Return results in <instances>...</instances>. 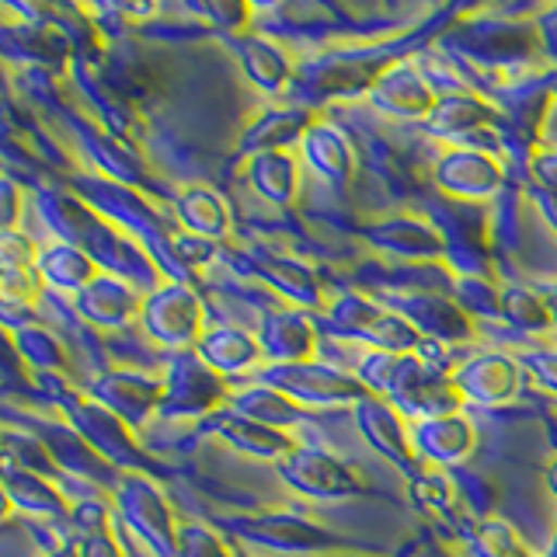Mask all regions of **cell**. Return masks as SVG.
Masks as SVG:
<instances>
[{"instance_id":"cell-1","label":"cell","mask_w":557,"mask_h":557,"mask_svg":"<svg viewBox=\"0 0 557 557\" xmlns=\"http://www.w3.org/2000/svg\"><path fill=\"white\" fill-rule=\"evenodd\" d=\"M286 481L300 487L304 495H348L356 492V478L327 453L318 449H293L286 460Z\"/></svg>"},{"instance_id":"cell-2","label":"cell","mask_w":557,"mask_h":557,"mask_svg":"<svg viewBox=\"0 0 557 557\" xmlns=\"http://www.w3.org/2000/svg\"><path fill=\"white\" fill-rule=\"evenodd\" d=\"M144 321L157 342L185 345L199 335V304L185 289H164L147 304Z\"/></svg>"},{"instance_id":"cell-3","label":"cell","mask_w":557,"mask_h":557,"mask_svg":"<svg viewBox=\"0 0 557 557\" xmlns=\"http://www.w3.org/2000/svg\"><path fill=\"white\" fill-rule=\"evenodd\" d=\"M275 383L283 387V394L310 397V400H342V397H359L362 387L356 380H348L342 373H331L324 366L313 362H286L275 370Z\"/></svg>"},{"instance_id":"cell-4","label":"cell","mask_w":557,"mask_h":557,"mask_svg":"<svg viewBox=\"0 0 557 557\" xmlns=\"http://www.w3.org/2000/svg\"><path fill=\"white\" fill-rule=\"evenodd\" d=\"M457 387L470 394L481 405H498V400H509L519 387L516 366L502 356H481V359H467L457 370Z\"/></svg>"},{"instance_id":"cell-5","label":"cell","mask_w":557,"mask_h":557,"mask_svg":"<svg viewBox=\"0 0 557 557\" xmlns=\"http://www.w3.org/2000/svg\"><path fill=\"white\" fill-rule=\"evenodd\" d=\"M411 446L422 449L425 457L440 460V463H453V460H463L470 453V446H474V432H470V425L460 422L457 414L425 418V422L414 425Z\"/></svg>"},{"instance_id":"cell-6","label":"cell","mask_w":557,"mask_h":557,"mask_svg":"<svg viewBox=\"0 0 557 557\" xmlns=\"http://www.w3.org/2000/svg\"><path fill=\"white\" fill-rule=\"evenodd\" d=\"M440 182H443V188L457 191V196L478 199L502 185V171L492 161H484L481 153L463 150V153H449L440 164Z\"/></svg>"},{"instance_id":"cell-7","label":"cell","mask_w":557,"mask_h":557,"mask_svg":"<svg viewBox=\"0 0 557 557\" xmlns=\"http://www.w3.org/2000/svg\"><path fill=\"white\" fill-rule=\"evenodd\" d=\"M122 502H126V516L133 519V527H144L139 533H144L147 544L157 547L161 554H171L174 550V530H171V519L164 512L161 498H157L147 484L133 481L129 495Z\"/></svg>"},{"instance_id":"cell-8","label":"cell","mask_w":557,"mask_h":557,"mask_svg":"<svg viewBox=\"0 0 557 557\" xmlns=\"http://www.w3.org/2000/svg\"><path fill=\"white\" fill-rule=\"evenodd\" d=\"M359 429L366 432V440H370L380 453H387L391 460L405 463V467L411 463V440L391 408L359 405Z\"/></svg>"},{"instance_id":"cell-9","label":"cell","mask_w":557,"mask_h":557,"mask_svg":"<svg viewBox=\"0 0 557 557\" xmlns=\"http://www.w3.org/2000/svg\"><path fill=\"white\" fill-rule=\"evenodd\" d=\"M376 95H380V101L387 104L391 112H400V115L432 112V91H429L425 81L418 77L408 63L405 66H394L391 74L376 84Z\"/></svg>"},{"instance_id":"cell-10","label":"cell","mask_w":557,"mask_h":557,"mask_svg":"<svg viewBox=\"0 0 557 557\" xmlns=\"http://www.w3.org/2000/svg\"><path fill=\"white\" fill-rule=\"evenodd\" d=\"M81 310L91 313L95 321H104V324H119L122 318H129L136 310L133 307V296L122 283H112L109 275H98L91 286L81 293Z\"/></svg>"},{"instance_id":"cell-11","label":"cell","mask_w":557,"mask_h":557,"mask_svg":"<svg viewBox=\"0 0 557 557\" xmlns=\"http://www.w3.org/2000/svg\"><path fill=\"white\" fill-rule=\"evenodd\" d=\"M202 356L209 366H216V370H244V366H255L258 359V345L248 338V335H240V331H213V335H206L202 338Z\"/></svg>"},{"instance_id":"cell-12","label":"cell","mask_w":557,"mask_h":557,"mask_svg":"<svg viewBox=\"0 0 557 557\" xmlns=\"http://www.w3.org/2000/svg\"><path fill=\"white\" fill-rule=\"evenodd\" d=\"M104 405H109V411L129 418V422H136V418H144L150 411V405L157 397H161V391L150 387L147 380H136V376H115L104 383Z\"/></svg>"},{"instance_id":"cell-13","label":"cell","mask_w":557,"mask_h":557,"mask_svg":"<svg viewBox=\"0 0 557 557\" xmlns=\"http://www.w3.org/2000/svg\"><path fill=\"white\" fill-rule=\"evenodd\" d=\"M42 275L49 278V283H60L66 289H81V293L98 278L91 261H87L74 248H52V251H46V258H42Z\"/></svg>"},{"instance_id":"cell-14","label":"cell","mask_w":557,"mask_h":557,"mask_svg":"<svg viewBox=\"0 0 557 557\" xmlns=\"http://www.w3.org/2000/svg\"><path fill=\"white\" fill-rule=\"evenodd\" d=\"M182 216L191 231H199V234L226 231V209L220 206L213 191H206V188H196V191H188V196H182Z\"/></svg>"},{"instance_id":"cell-15","label":"cell","mask_w":557,"mask_h":557,"mask_svg":"<svg viewBox=\"0 0 557 557\" xmlns=\"http://www.w3.org/2000/svg\"><path fill=\"white\" fill-rule=\"evenodd\" d=\"M244 63H248V74L265 87V91H275V87L286 84V74H289L286 57L275 46H269L265 39H251Z\"/></svg>"},{"instance_id":"cell-16","label":"cell","mask_w":557,"mask_h":557,"mask_svg":"<svg viewBox=\"0 0 557 557\" xmlns=\"http://www.w3.org/2000/svg\"><path fill=\"white\" fill-rule=\"evenodd\" d=\"M307 157L321 174H327V178H345L348 174V150L342 139L327 129H318L307 136Z\"/></svg>"},{"instance_id":"cell-17","label":"cell","mask_w":557,"mask_h":557,"mask_svg":"<svg viewBox=\"0 0 557 557\" xmlns=\"http://www.w3.org/2000/svg\"><path fill=\"white\" fill-rule=\"evenodd\" d=\"M293 164L283 153H261L255 161V185L265 191L269 199H289L293 191Z\"/></svg>"},{"instance_id":"cell-18","label":"cell","mask_w":557,"mask_h":557,"mask_svg":"<svg viewBox=\"0 0 557 557\" xmlns=\"http://www.w3.org/2000/svg\"><path fill=\"white\" fill-rule=\"evenodd\" d=\"M502 310L509 313L516 324H522V327H547V324H554L550 307L540 304L533 293H505Z\"/></svg>"},{"instance_id":"cell-19","label":"cell","mask_w":557,"mask_h":557,"mask_svg":"<svg viewBox=\"0 0 557 557\" xmlns=\"http://www.w3.org/2000/svg\"><path fill=\"white\" fill-rule=\"evenodd\" d=\"M484 115L487 112L481 109V104H474V101H449V104H443L440 112H435V122H440L443 133H449L453 126H460V129L478 126Z\"/></svg>"},{"instance_id":"cell-20","label":"cell","mask_w":557,"mask_h":557,"mask_svg":"<svg viewBox=\"0 0 557 557\" xmlns=\"http://www.w3.org/2000/svg\"><path fill=\"white\" fill-rule=\"evenodd\" d=\"M182 557H226V550L209 533H202V530H185Z\"/></svg>"},{"instance_id":"cell-21","label":"cell","mask_w":557,"mask_h":557,"mask_svg":"<svg viewBox=\"0 0 557 557\" xmlns=\"http://www.w3.org/2000/svg\"><path fill=\"white\" fill-rule=\"evenodd\" d=\"M533 370L540 373V380L550 383V387H557V356H533Z\"/></svg>"},{"instance_id":"cell-22","label":"cell","mask_w":557,"mask_h":557,"mask_svg":"<svg viewBox=\"0 0 557 557\" xmlns=\"http://www.w3.org/2000/svg\"><path fill=\"white\" fill-rule=\"evenodd\" d=\"M547 484H550V492H554V498H557V460L550 463V474H547Z\"/></svg>"},{"instance_id":"cell-23","label":"cell","mask_w":557,"mask_h":557,"mask_svg":"<svg viewBox=\"0 0 557 557\" xmlns=\"http://www.w3.org/2000/svg\"><path fill=\"white\" fill-rule=\"evenodd\" d=\"M547 307H550V318H554V324H557V289L550 293V304H547Z\"/></svg>"},{"instance_id":"cell-24","label":"cell","mask_w":557,"mask_h":557,"mask_svg":"<svg viewBox=\"0 0 557 557\" xmlns=\"http://www.w3.org/2000/svg\"><path fill=\"white\" fill-rule=\"evenodd\" d=\"M550 557H557V536H554V547H550Z\"/></svg>"}]
</instances>
